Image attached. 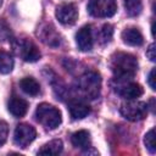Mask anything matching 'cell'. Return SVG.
Masks as SVG:
<instances>
[{
  "label": "cell",
  "mask_w": 156,
  "mask_h": 156,
  "mask_svg": "<svg viewBox=\"0 0 156 156\" xmlns=\"http://www.w3.org/2000/svg\"><path fill=\"white\" fill-rule=\"evenodd\" d=\"M78 88L88 99H96L101 90V77L95 71H88L80 76L78 80Z\"/></svg>",
  "instance_id": "3957f363"
},
{
  "label": "cell",
  "mask_w": 156,
  "mask_h": 156,
  "mask_svg": "<svg viewBox=\"0 0 156 156\" xmlns=\"http://www.w3.org/2000/svg\"><path fill=\"white\" fill-rule=\"evenodd\" d=\"M37 136V130L28 123H21L16 127L13 133V141L18 147H27Z\"/></svg>",
  "instance_id": "8992f818"
},
{
  "label": "cell",
  "mask_w": 156,
  "mask_h": 156,
  "mask_svg": "<svg viewBox=\"0 0 156 156\" xmlns=\"http://www.w3.org/2000/svg\"><path fill=\"white\" fill-rule=\"evenodd\" d=\"M144 143H145V146H146V149L149 150V152L155 154L156 146H155V129H154V128L150 129V130L145 134Z\"/></svg>",
  "instance_id": "44dd1931"
},
{
  "label": "cell",
  "mask_w": 156,
  "mask_h": 156,
  "mask_svg": "<svg viewBox=\"0 0 156 156\" xmlns=\"http://www.w3.org/2000/svg\"><path fill=\"white\" fill-rule=\"evenodd\" d=\"M17 50V54L26 61V62H35L40 58V51L37 48V45L27 39H22L18 41V44L15 46Z\"/></svg>",
  "instance_id": "52a82bcc"
},
{
  "label": "cell",
  "mask_w": 156,
  "mask_h": 156,
  "mask_svg": "<svg viewBox=\"0 0 156 156\" xmlns=\"http://www.w3.org/2000/svg\"><path fill=\"white\" fill-rule=\"evenodd\" d=\"M112 35H113V27L108 23L104 24L100 29V33H99V39H100V43L101 44H106L108 41H111L112 39Z\"/></svg>",
  "instance_id": "ffe728a7"
},
{
  "label": "cell",
  "mask_w": 156,
  "mask_h": 156,
  "mask_svg": "<svg viewBox=\"0 0 156 156\" xmlns=\"http://www.w3.org/2000/svg\"><path fill=\"white\" fill-rule=\"evenodd\" d=\"M35 118L45 129H50V130L56 129L62 122L61 112L58 111V108L46 102L38 105L35 110Z\"/></svg>",
  "instance_id": "7a4b0ae2"
},
{
  "label": "cell",
  "mask_w": 156,
  "mask_h": 156,
  "mask_svg": "<svg viewBox=\"0 0 156 156\" xmlns=\"http://www.w3.org/2000/svg\"><path fill=\"white\" fill-rule=\"evenodd\" d=\"M117 93L123 98V99H127V100H133V99H136V98H140L144 93V89L140 84L138 83H124L122 84Z\"/></svg>",
  "instance_id": "30bf717a"
},
{
  "label": "cell",
  "mask_w": 156,
  "mask_h": 156,
  "mask_svg": "<svg viewBox=\"0 0 156 156\" xmlns=\"http://www.w3.org/2000/svg\"><path fill=\"white\" fill-rule=\"evenodd\" d=\"M20 87L21 89L27 94V95H30V96H35L40 93V85L39 83L32 78V77H24L20 80Z\"/></svg>",
  "instance_id": "9a60e30c"
},
{
  "label": "cell",
  "mask_w": 156,
  "mask_h": 156,
  "mask_svg": "<svg viewBox=\"0 0 156 156\" xmlns=\"http://www.w3.org/2000/svg\"><path fill=\"white\" fill-rule=\"evenodd\" d=\"M121 37L123 43L130 46H140L144 43V37L136 28H126L122 32Z\"/></svg>",
  "instance_id": "4fadbf2b"
},
{
  "label": "cell",
  "mask_w": 156,
  "mask_h": 156,
  "mask_svg": "<svg viewBox=\"0 0 156 156\" xmlns=\"http://www.w3.org/2000/svg\"><path fill=\"white\" fill-rule=\"evenodd\" d=\"M88 11L94 17H111L117 11L116 0H89Z\"/></svg>",
  "instance_id": "5b68a950"
},
{
  "label": "cell",
  "mask_w": 156,
  "mask_h": 156,
  "mask_svg": "<svg viewBox=\"0 0 156 156\" xmlns=\"http://www.w3.org/2000/svg\"><path fill=\"white\" fill-rule=\"evenodd\" d=\"M155 74H156V69L155 68H152L151 71H150V73H149V77H147V83H149V85H150V88L152 89V90H155L156 89V83H155Z\"/></svg>",
  "instance_id": "cb8c5ba5"
},
{
  "label": "cell",
  "mask_w": 156,
  "mask_h": 156,
  "mask_svg": "<svg viewBox=\"0 0 156 156\" xmlns=\"http://www.w3.org/2000/svg\"><path fill=\"white\" fill-rule=\"evenodd\" d=\"M7 108H9L10 113H11L13 117L20 118V117H23V116L27 113V110H28V102H27L24 99L13 95V96L9 100Z\"/></svg>",
  "instance_id": "8fae6325"
},
{
  "label": "cell",
  "mask_w": 156,
  "mask_h": 156,
  "mask_svg": "<svg viewBox=\"0 0 156 156\" xmlns=\"http://www.w3.org/2000/svg\"><path fill=\"white\" fill-rule=\"evenodd\" d=\"M62 150H63L62 141L60 139H55V140H51V141L44 144L39 149L38 154L39 155H49V156H51V155H58V154H61Z\"/></svg>",
  "instance_id": "2e32d148"
},
{
  "label": "cell",
  "mask_w": 156,
  "mask_h": 156,
  "mask_svg": "<svg viewBox=\"0 0 156 156\" xmlns=\"http://www.w3.org/2000/svg\"><path fill=\"white\" fill-rule=\"evenodd\" d=\"M119 112L126 119L132 121V122H138L146 117L147 104L144 101H138L135 99L128 100L121 105Z\"/></svg>",
  "instance_id": "277c9868"
},
{
  "label": "cell",
  "mask_w": 156,
  "mask_h": 156,
  "mask_svg": "<svg viewBox=\"0 0 156 156\" xmlns=\"http://www.w3.org/2000/svg\"><path fill=\"white\" fill-rule=\"evenodd\" d=\"M13 68V58L12 56L4 51V50H0V73L2 74H7L12 71Z\"/></svg>",
  "instance_id": "e0dca14e"
},
{
  "label": "cell",
  "mask_w": 156,
  "mask_h": 156,
  "mask_svg": "<svg viewBox=\"0 0 156 156\" xmlns=\"http://www.w3.org/2000/svg\"><path fill=\"white\" fill-rule=\"evenodd\" d=\"M110 68L118 82H124L134 77L138 71V61L135 56L128 52H115L110 60Z\"/></svg>",
  "instance_id": "6da1fadb"
},
{
  "label": "cell",
  "mask_w": 156,
  "mask_h": 156,
  "mask_svg": "<svg viewBox=\"0 0 156 156\" xmlns=\"http://www.w3.org/2000/svg\"><path fill=\"white\" fill-rule=\"evenodd\" d=\"M10 37V28L0 21V40H4V39H7Z\"/></svg>",
  "instance_id": "603a6c76"
},
{
  "label": "cell",
  "mask_w": 156,
  "mask_h": 156,
  "mask_svg": "<svg viewBox=\"0 0 156 156\" xmlns=\"http://www.w3.org/2000/svg\"><path fill=\"white\" fill-rule=\"evenodd\" d=\"M1 4H2V0H0V6H1Z\"/></svg>",
  "instance_id": "484cf974"
},
{
  "label": "cell",
  "mask_w": 156,
  "mask_h": 156,
  "mask_svg": "<svg viewBox=\"0 0 156 156\" xmlns=\"http://www.w3.org/2000/svg\"><path fill=\"white\" fill-rule=\"evenodd\" d=\"M43 41L50 46H58L60 45V34L56 33L54 28H45L44 34H41Z\"/></svg>",
  "instance_id": "d6986e66"
},
{
  "label": "cell",
  "mask_w": 156,
  "mask_h": 156,
  "mask_svg": "<svg viewBox=\"0 0 156 156\" xmlns=\"http://www.w3.org/2000/svg\"><path fill=\"white\" fill-rule=\"evenodd\" d=\"M56 18L65 26L74 24L78 18V10L73 4H62L56 9Z\"/></svg>",
  "instance_id": "ba28073f"
},
{
  "label": "cell",
  "mask_w": 156,
  "mask_h": 156,
  "mask_svg": "<svg viewBox=\"0 0 156 156\" xmlns=\"http://www.w3.org/2000/svg\"><path fill=\"white\" fill-rule=\"evenodd\" d=\"M68 112L72 119H82L90 113V108L80 100H71L68 102Z\"/></svg>",
  "instance_id": "7c38bea8"
},
{
  "label": "cell",
  "mask_w": 156,
  "mask_h": 156,
  "mask_svg": "<svg viewBox=\"0 0 156 156\" xmlns=\"http://www.w3.org/2000/svg\"><path fill=\"white\" fill-rule=\"evenodd\" d=\"M123 5H124L127 15L130 17L138 16L143 10L141 0H123Z\"/></svg>",
  "instance_id": "ac0fdd59"
},
{
  "label": "cell",
  "mask_w": 156,
  "mask_h": 156,
  "mask_svg": "<svg viewBox=\"0 0 156 156\" xmlns=\"http://www.w3.org/2000/svg\"><path fill=\"white\" fill-rule=\"evenodd\" d=\"M76 43L80 51H90L93 49V30L90 26H83L76 34Z\"/></svg>",
  "instance_id": "9c48e42d"
},
{
  "label": "cell",
  "mask_w": 156,
  "mask_h": 156,
  "mask_svg": "<svg viewBox=\"0 0 156 156\" xmlns=\"http://www.w3.org/2000/svg\"><path fill=\"white\" fill-rule=\"evenodd\" d=\"M72 145L78 149H89L90 147V134L88 130H78L74 132L71 136Z\"/></svg>",
  "instance_id": "5bb4252c"
},
{
  "label": "cell",
  "mask_w": 156,
  "mask_h": 156,
  "mask_svg": "<svg viewBox=\"0 0 156 156\" xmlns=\"http://www.w3.org/2000/svg\"><path fill=\"white\" fill-rule=\"evenodd\" d=\"M155 50H156V49H155V44H154V43H152V44H150V45H149V48H147V50H146V56H147V57H149V60H150V61H152V62L156 60Z\"/></svg>",
  "instance_id": "d4e9b609"
},
{
  "label": "cell",
  "mask_w": 156,
  "mask_h": 156,
  "mask_svg": "<svg viewBox=\"0 0 156 156\" xmlns=\"http://www.w3.org/2000/svg\"><path fill=\"white\" fill-rule=\"evenodd\" d=\"M9 135V127L7 123L4 121H0V146H2L7 139Z\"/></svg>",
  "instance_id": "7402d4cb"
}]
</instances>
